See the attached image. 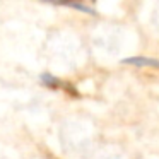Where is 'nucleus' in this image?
<instances>
[{"label":"nucleus","instance_id":"obj_1","mask_svg":"<svg viewBox=\"0 0 159 159\" xmlns=\"http://www.w3.org/2000/svg\"><path fill=\"white\" fill-rule=\"evenodd\" d=\"M93 159H134V156L128 154L125 149L118 145H103V147L94 149Z\"/></svg>","mask_w":159,"mask_h":159}]
</instances>
